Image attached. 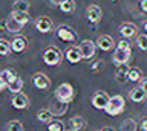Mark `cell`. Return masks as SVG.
Segmentation results:
<instances>
[{
    "label": "cell",
    "instance_id": "obj_1",
    "mask_svg": "<svg viewBox=\"0 0 147 131\" xmlns=\"http://www.w3.org/2000/svg\"><path fill=\"white\" fill-rule=\"evenodd\" d=\"M124 107H126L124 98L119 96V94H115V96L109 98V102H107V105H106L104 111L107 113L109 116H118L119 113L124 111Z\"/></svg>",
    "mask_w": 147,
    "mask_h": 131
},
{
    "label": "cell",
    "instance_id": "obj_2",
    "mask_svg": "<svg viewBox=\"0 0 147 131\" xmlns=\"http://www.w3.org/2000/svg\"><path fill=\"white\" fill-rule=\"evenodd\" d=\"M55 98L58 99V101H61L64 104H69V102H72L74 101V96H75V93H74V87L71 84H67V82H63V84H60L57 88H55Z\"/></svg>",
    "mask_w": 147,
    "mask_h": 131
},
{
    "label": "cell",
    "instance_id": "obj_3",
    "mask_svg": "<svg viewBox=\"0 0 147 131\" xmlns=\"http://www.w3.org/2000/svg\"><path fill=\"white\" fill-rule=\"evenodd\" d=\"M61 60H63V53L54 46L48 47L43 53V61H45V64H48V66H57V64H60Z\"/></svg>",
    "mask_w": 147,
    "mask_h": 131
},
{
    "label": "cell",
    "instance_id": "obj_4",
    "mask_svg": "<svg viewBox=\"0 0 147 131\" xmlns=\"http://www.w3.org/2000/svg\"><path fill=\"white\" fill-rule=\"evenodd\" d=\"M130 55H132V51L130 47H119L117 46L113 52V63L117 66H121V64H127V61L130 60Z\"/></svg>",
    "mask_w": 147,
    "mask_h": 131
},
{
    "label": "cell",
    "instance_id": "obj_5",
    "mask_svg": "<svg viewBox=\"0 0 147 131\" xmlns=\"http://www.w3.org/2000/svg\"><path fill=\"white\" fill-rule=\"evenodd\" d=\"M90 102L96 110H104L106 105H107V102H109V94L106 92H103V90H96V92L92 94Z\"/></svg>",
    "mask_w": 147,
    "mask_h": 131
},
{
    "label": "cell",
    "instance_id": "obj_6",
    "mask_svg": "<svg viewBox=\"0 0 147 131\" xmlns=\"http://www.w3.org/2000/svg\"><path fill=\"white\" fill-rule=\"evenodd\" d=\"M78 47H80V51H81L83 60H90V58H94L95 52H96V43H94L92 40H83Z\"/></svg>",
    "mask_w": 147,
    "mask_h": 131
},
{
    "label": "cell",
    "instance_id": "obj_7",
    "mask_svg": "<svg viewBox=\"0 0 147 131\" xmlns=\"http://www.w3.org/2000/svg\"><path fill=\"white\" fill-rule=\"evenodd\" d=\"M57 35H58L60 40H63V41H66V43H72V41H75V38H77V32L66 25H61L57 29Z\"/></svg>",
    "mask_w": 147,
    "mask_h": 131
},
{
    "label": "cell",
    "instance_id": "obj_8",
    "mask_svg": "<svg viewBox=\"0 0 147 131\" xmlns=\"http://www.w3.org/2000/svg\"><path fill=\"white\" fill-rule=\"evenodd\" d=\"M11 104H12L14 108H17V110H26V108L29 107V99H28L26 94L18 92V93H14V96L11 99Z\"/></svg>",
    "mask_w": 147,
    "mask_h": 131
},
{
    "label": "cell",
    "instance_id": "obj_9",
    "mask_svg": "<svg viewBox=\"0 0 147 131\" xmlns=\"http://www.w3.org/2000/svg\"><path fill=\"white\" fill-rule=\"evenodd\" d=\"M35 29L41 34H49L52 31V20L49 17H38L35 20Z\"/></svg>",
    "mask_w": 147,
    "mask_h": 131
},
{
    "label": "cell",
    "instance_id": "obj_10",
    "mask_svg": "<svg viewBox=\"0 0 147 131\" xmlns=\"http://www.w3.org/2000/svg\"><path fill=\"white\" fill-rule=\"evenodd\" d=\"M86 19L90 23H98L101 20V8L98 5H90L86 9Z\"/></svg>",
    "mask_w": 147,
    "mask_h": 131
},
{
    "label": "cell",
    "instance_id": "obj_11",
    "mask_svg": "<svg viewBox=\"0 0 147 131\" xmlns=\"http://www.w3.org/2000/svg\"><path fill=\"white\" fill-rule=\"evenodd\" d=\"M96 47L101 49V51H104V52H107V51L115 47V41L110 35H101V37H98V40H96Z\"/></svg>",
    "mask_w": 147,
    "mask_h": 131
},
{
    "label": "cell",
    "instance_id": "obj_12",
    "mask_svg": "<svg viewBox=\"0 0 147 131\" xmlns=\"http://www.w3.org/2000/svg\"><path fill=\"white\" fill-rule=\"evenodd\" d=\"M64 58L69 61V63H72V64H77V63H80L83 60V55H81V51H80V47H69L66 53H64Z\"/></svg>",
    "mask_w": 147,
    "mask_h": 131
},
{
    "label": "cell",
    "instance_id": "obj_13",
    "mask_svg": "<svg viewBox=\"0 0 147 131\" xmlns=\"http://www.w3.org/2000/svg\"><path fill=\"white\" fill-rule=\"evenodd\" d=\"M32 84L40 90H46L51 85V79L45 73H37V75H34V78H32Z\"/></svg>",
    "mask_w": 147,
    "mask_h": 131
},
{
    "label": "cell",
    "instance_id": "obj_14",
    "mask_svg": "<svg viewBox=\"0 0 147 131\" xmlns=\"http://www.w3.org/2000/svg\"><path fill=\"white\" fill-rule=\"evenodd\" d=\"M26 46H28L26 38L25 37H20V35H17V37L11 41V51L16 52V53H22L26 49Z\"/></svg>",
    "mask_w": 147,
    "mask_h": 131
},
{
    "label": "cell",
    "instance_id": "obj_15",
    "mask_svg": "<svg viewBox=\"0 0 147 131\" xmlns=\"http://www.w3.org/2000/svg\"><path fill=\"white\" fill-rule=\"evenodd\" d=\"M119 32L124 38H132L138 34V28L133 23H123L119 26Z\"/></svg>",
    "mask_w": 147,
    "mask_h": 131
},
{
    "label": "cell",
    "instance_id": "obj_16",
    "mask_svg": "<svg viewBox=\"0 0 147 131\" xmlns=\"http://www.w3.org/2000/svg\"><path fill=\"white\" fill-rule=\"evenodd\" d=\"M146 96H147V92L141 87V85L132 88L130 93H129V98H130V101H133V102H142L146 99Z\"/></svg>",
    "mask_w": 147,
    "mask_h": 131
},
{
    "label": "cell",
    "instance_id": "obj_17",
    "mask_svg": "<svg viewBox=\"0 0 147 131\" xmlns=\"http://www.w3.org/2000/svg\"><path fill=\"white\" fill-rule=\"evenodd\" d=\"M67 104H64V102H61V101H58L57 99V102H54L52 105H51V113H52L54 116H61V114H64L66 113V110H67Z\"/></svg>",
    "mask_w": 147,
    "mask_h": 131
},
{
    "label": "cell",
    "instance_id": "obj_18",
    "mask_svg": "<svg viewBox=\"0 0 147 131\" xmlns=\"http://www.w3.org/2000/svg\"><path fill=\"white\" fill-rule=\"evenodd\" d=\"M127 75H129L127 64H121V66H118L117 72H115V79H117L118 82H126V81H127Z\"/></svg>",
    "mask_w": 147,
    "mask_h": 131
},
{
    "label": "cell",
    "instance_id": "obj_19",
    "mask_svg": "<svg viewBox=\"0 0 147 131\" xmlns=\"http://www.w3.org/2000/svg\"><path fill=\"white\" fill-rule=\"evenodd\" d=\"M5 28H6L8 32H12V34H16L22 28H23V25L22 23H18V21L16 19H12V17H9V19L5 21Z\"/></svg>",
    "mask_w": 147,
    "mask_h": 131
},
{
    "label": "cell",
    "instance_id": "obj_20",
    "mask_svg": "<svg viewBox=\"0 0 147 131\" xmlns=\"http://www.w3.org/2000/svg\"><path fill=\"white\" fill-rule=\"evenodd\" d=\"M11 17H12V19H16L18 23H22L23 26L29 21V14H28V11H12Z\"/></svg>",
    "mask_w": 147,
    "mask_h": 131
},
{
    "label": "cell",
    "instance_id": "obj_21",
    "mask_svg": "<svg viewBox=\"0 0 147 131\" xmlns=\"http://www.w3.org/2000/svg\"><path fill=\"white\" fill-rule=\"evenodd\" d=\"M84 119H83L81 116H72L71 117V120H69V126H71V130L72 131H78V130H81L83 126H84Z\"/></svg>",
    "mask_w": 147,
    "mask_h": 131
},
{
    "label": "cell",
    "instance_id": "obj_22",
    "mask_svg": "<svg viewBox=\"0 0 147 131\" xmlns=\"http://www.w3.org/2000/svg\"><path fill=\"white\" fill-rule=\"evenodd\" d=\"M142 75H141V70L138 69V67H129V75H127V79L130 81V82H138V81H141Z\"/></svg>",
    "mask_w": 147,
    "mask_h": 131
},
{
    "label": "cell",
    "instance_id": "obj_23",
    "mask_svg": "<svg viewBox=\"0 0 147 131\" xmlns=\"http://www.w3.org/2000/svg\"><path fill=\"white\" fill-rule=\"evenodd\" d=\"M60 9L64 14H69V12H72L75 9V2L74 0H61L60 2Z\"/></svg>",
    "mask_w": 147,
    "mask_h": 131
},
{
    "label": "cell",
    "instance_id": "obj_24",
    "mask_svg": "<svg viewBox=\"0 0 147 131\" xmlns=\"http://www.w3.org/2000/svg\"><path fill=\"white\" fill-rule=\"evenodd\" d=\"M0 76H2V78L5 79V82L9 84V82H12V81L16 79L18 75H17V72H16V70H12V69H5L2 73H0Z\"/></svg>",
    "mask_w": 147,
    "mask_h": 131
},
{
    "label": "cell",
    "instance_id": "obj_25",
    "mask_svg": "<svg viewBox=\"0 0 147 131\" xmlns=\"http://www.w3.org/2000/svg\"><path fill=\"white\" fill-rule=\"evenodd\" d=\"M8 88L11 90V93H18V92H22V88H23V81L20 76H17L16 79L12 81V82H9L8 84Z\"/></svg>",
    "mask_w": 147,
    "mask_h": 131
},
{
    "label": "cell",
    "instance_id": "obj_26",
    "mask_svg": "<svg viewBox=\"0 0 147 131\" xmlns=\"http://www.w3.org/2000/svg\"><path fill=\"white\" fill-rule=\"evenodd\" d=\"M52 116L54 114L51 113V110H46V108L37 111V119H38L40 122H49L51 119H52Z\"/></svg>",
    "mask_w": 147,
    "mask_h": 131
},
{
    "label": "cell",
    "instance_id": "obj_27",
    "mask_svg": "<svg viewBox=\"0 0 147 131\" xmlns=\"http://www.w3.org/2000/svg\"><path fill=\"white\" fill-rule=\"evenodd\" d=\"M28 9H29L28 0H16L12 3V11H28Z\"/></svg>",
    "mask_w": 147,
    "mask_h": 131
},
{
    "label": "cell",
    "instance_id": "obj_28",
    "mask_svg": "<svg viewBox=\"0 0 147 131\" xmlns=\"http://www.w3.org/2000/svg\"><path fill=\"white\" fill-rule=\"evenodd\" d=\"M48 130L49 131H64V124L61 120H57V119L49 120L48 122Z\"/></svg>",
    "mask_w": 147,
    "mask_h": 131
},
{
    "label": "cell",
    "instance_id": "obj_29",
    "mask_svg": "<svg viewBox=\"0 0 147 131\" xmlns=\"http://www.w3.org/2000/svg\"><path fill=\"white\" fill-rule=\"evenodd\" d=\"M119 130L121 131H135L136 130V122L133 119H126L119 125Z\"/></svg>",
    "mask_w": 147,
    "mask_h": 131
},
{
    "label": "cell",
    "instance_id": "obj_30",
    "mask_svg": "<svg viewBox=\"0 0 147 131\" xmlns=\"http://www.w3.org/2000/svg\"><path fill=\"white\" fill-rule=\"evenodd\" d=\"M9 52H11V43L5 38H0V55L6 57L9 55Z\"/></svg>",
    "mask_w": 147,
    "mask_h": 131
},
{
    "label": "cell",
    "instance_id": "obj_31",
    "mask_svg": "<svg viewBox=\"0 0 147 131\" xmlns=\"http://www.w3.org/2000/svg\"><path fill=\"white\" fill-rule=\"evenodd\" d=\"M8 131H23V124L20 120H11L8 122L6 126H5Z\"/></svg>",
    "mask_w": 147,
    "mask_h": 131
},
{
    "label": "cell",
    "instance_id": "obj_32",
    "mask_svg": "<svg viewBox=\"0 0 147 131\" xmlns=\"http://www.w3.org/2000/svg\"><path fill=\"white\" fill-rule=\"evenodd\" d=\"M136 46L141 49V51H147V34L138 35L136 37Z\"/></svg>",
    "mask_w": 147,
    "mask_h": 131
},
{
    "label": "cell",
    "instance_id": "obj_33",
    "mask_svg": "<svg viewBox=\"0 0 147 131\" xmlns=\"http://www.w3.org/2000/svg\"><path fill=\"white\" fill-rule=\"evenodd\" d=\"M101 67H103V61H95L94 64H92V70H94V72H100Z\"/></svg>",
    "mask_w": 147,
    "mask_h": 131
},
{
    "label": "cell",
    "instance_id": "obj_34",
    "mask_svg": "<svg viewBox=\"0 0 147 131\" xmlns=\"http://www.w3.org/2000/svg\"><path fill=\"white\" fill-rule=\"evenodd\" d=\"M140 6H141L142 12H147V0H141V2H140Z\"/></svg>",
    "mask_w": 147,
    "mask_h": 131
},
{
    "label": "cell",
    "instance_id": "obj_35",
    "mask_svg": "<svg viewBox=\"0 0 147 131\" xmlns=\"http://www.w3.org/2000/svg\"><path fill=\"white\" fill-rule=\"evenodd\" d=\"M141 87L147 92V76H142L141 78Z\"/></svg>",
    "mask_w": 147,
    "mask_h": 131
},
{
    "label": "cell",
    "instance_id": "obj_36",
    "mask_svg": "<svg viewBox=\"0 0 147 131\" xmlns=\"http://www.w3.org/2000/svg\"><path fill=\"white\" fill-rule=\"evenodd\" d=\"M118 46H119V47H130V44H129L127 40H121V41L118 43Z\"/></svg>",
    "mask_w": 147,
    "mask_h": 131
},
{
    "label": "cell",
    "instance_id": "obj_37",
    "mask_svg": "<svg viewBox=\"0 0 147 131\" xmlns=\"http://www.w3.org/2000/svg\"><path fill=\"white\" fill-rule=\"evenodd\" d=\"M6 87H8V84L5 82V79L2 78V76H0V92H2V90H5Z\"/></svg>",
    "mask_w": 147,
    "mask_h": 131
},
{
    "label": "cell",
    "instance_id": "obj_38",
    "mask_svg": "<svg viewBox=\"0 0 147 131\" xmlns=\"http://www.w3.org/2000/svg\"><path fill=\"white\" fill-rule=\"evenodd\" d=\"M141 128L144 130V131H147V117H144V119H142V122H141Z\"/></svg>",
    "mask_w": 147,
    "mask_h": 131
},
{
    "label": "cell",
    "instance_id": "obj_39",
    "mask_svg": "<svg viewBox=\"0 0 147 131\" xmlns=\"http://www.w3.org/2000/svg\"><path fill=\"white\" fill-rule=\"evenodd\" d=\"M103 131H113V128H112V126H110V128H109V126H104Z\"/></svg>",
    "mask_w": 147,
    "mask_h": 131
},
{
    "label": "cell",
    "instance_id": "obj_40",
    "mask_svg": "<svg viewBox=\"0 0 147 131\" xmlns=\"http://www.w3.org/2000/svg\"><path fill=\"white\" fill-rule=\"evenodd\" d=\"M144 29H146V32H147V21H146V25H144Z\"/></svg>",
    "mask_w": 147,
    "mask_h": 131
},
{
    "label": "cell",
    "instance_id": "obj_41",
    "mask_svg": "<svg viewBox=\"0 0 147 131\" xmlns=\"http://www.w3.org/2000/svg\"><path fill=\"white\" fill-rule=\"evenodd\" d=\"M112 2H117V0H112Z\"/></svg>",
    "mask_w": 147,
    "mask_h": 131
}]
</instances>
